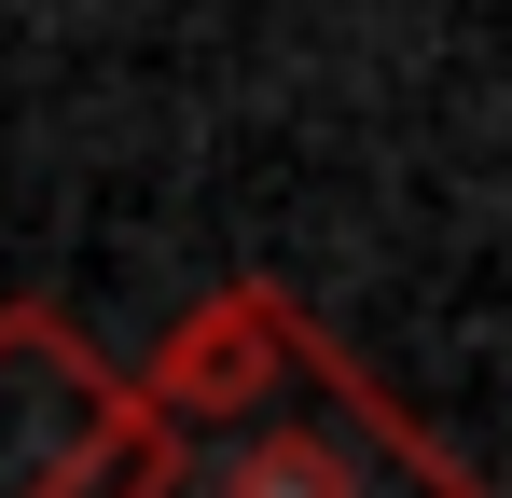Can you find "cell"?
I'll return each mask as SVG.
<instances>
[{"instance_id":"cell-1","label":"cell","mask_w":512,"mask_h":498,"mask_svg":"<svg viewBox=\"0 0 512 498\" xmlns=\"http://www.w3.org/2000/svg\"><path fill=\"white\" fill-rule=\"evenodd\" d=\"M167 402H180V443L139 498H443V471L277 305H222Z\"/></svg>"},{"instance_id":"cell-2","label":"cell","mask_w":512,"mask_h":498,"mask_svg":"<svg viewBox=\"0 0 512 498\" xmlns=\"http://www.w3.org/2000/svg\"><path fill=\"white\" fill-rule=\"evenodd\" d=\"M125 485H139V443L97 360L70 332L14 319L0 332V498H125Z\"/></svg>"}]
</instances>
